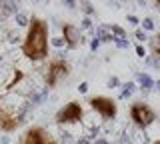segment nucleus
I'll return each mask as SVG.
<instances>
[{
  "label": "nucleus",
  "mask_w": 160,
  "mask_h": 144,
  "mask_svg": "<svg viewBox=\"0 0 160 144\" xmlns=\"http://www.w3.org/2000/svg\"><path fill=\"white\" fill-rule=\"evenodd\" d=\"M48 48H50V38H48V22L38 16L30 18L28 32L22 40L20 50L22 54L32 62H40L48 58Z\"/></svg>",
  "instance_id": "f257e3e1"
},
{
  "label": "nucleus",
  "mask_w": 160,
  "mask_h": 144,
  "mask_svg": "<svg viewBox=\"0 0 160 144\" xmlns=\"http://www.w3.org/2000/svg\"><path fill=\"white\" fill-rule=\"evenodd\" d=\"M68 74H70L68 62L64 60V58H52V60L48 62L46 70H44V82H46V88H56Z\"/></svg>",
  "instance_id": "f03ea898"
},
{
  "label": "nucleus",
  "mask_w": 160,
  "mask_h": 144,
  "mask_svg": "<svg viewBox=\"0 0 160 144\" xmlns=\"http://www.w3.org/2000/svg\"><path fill=\"white\" fill-rule=\"evenodd\" d=\"M130 118H132V122L136 124L138 128H148L150 124L156 122V110H154L152 106H150L148 102H132L130 104Z\"/></svg>",
  "instance_id": "7ed1b4c3"
},
{
  "label": "nucleus",
  "mask_w": 160,
  "mask_h": 144,
  "mask_svg": "<svg viewBox=\"0 0 160 144\" xmlns=\"http://www.w3.org/2000/svg\"><path fill=\"white\" fill-rule=\"evenodd\" d=\"M88 104L102 120H114L118 114L116 100H112L110 96H92L88 100Z\"/></svg>",
  "instance_id": "20e7f679"
},
{
  "label": "nucleus",
  "mask_w": 160,
  "mask_h": 144,
  "mask_svg": "<svg viewBox=\"0 0 160 144\" xmlns=\"http://www.w3.org/2000/svg\"><path fill=\"white\" fill-rule=\"evenodd\" d=\"M82 118H84V110H82V106H80V102L72 100V102L64 104V106L56 112V116H54V122L60 124V126H64V124H76V122H82Z\"/></svg>",
  "instance_id": "39448f33"
},
{
  "label": "nucleus",
  "mask_w": 160,
  "mask_h": 144,
  "mask_svg": "<svg viewBox=\"0 0 160 144\" xmlns=\"http://www.w3.org/2000/svg\"><path fill=\"white\" fill-rule=\"evenodd\" d=\"M18 144H58V142L44 126H30L20 136Z\"/></svg>",
  "instance_id": "423d86ee"
},
{
  "label": "nucleus",
  "mask_w": 160,
  "mask_h": 144,
  "mask_svg": "<svg viewBox=\"0 0 160 144\" xmlns=\"http://www.w3.org/2000/svg\"><path fill=\"white\" fill-rule=\"evenodd\" d=\"M62 40L68 48H78L82 44V30L72 22L62 24Z\"/></svg>",
  "instance_id": "0eeeda50"
},
{
  "label": "nucleus",
  "mask_w": 160,
  "mask_h": 144,
  "mask_svg": "<svg viewBox=\"0 0 160 144\" xmlns=\"http://www.w3.org/2000/svg\"><path fill=\"white\" fill-rule=\"evenodd\" d=\"M150 50H152L154 56L160 58V34H154V36L150 38Z\"/></svg>",
  "instance_id": "6e6552de"
},
{
  "label": "nucleus",
  "mask_w": 160,
  "mask_h": 144,
  "mask_svg": "<svg viewBox=\"0 0 160 144\" xmlns=\"http://www.w3.org/2000/svg\"><path fill=\"white\" fill-rule=\"evenodd\" d=\"M138 82H140V86L142 88H152V80H150V76L148 74H138Z\"/></svg>",
  "instance_id": "1a4fd4ad"
},
{
  "label": "nucleus",
  "mask_w": 160,
  "mask_h": 144,
  "mask_svg": "<svg viewBox=\"0 0 160 144\" xmlns=\"http://www.w3.org/2000/svg\"><path fill=\"white\" fill-rule=\"evenodd\" d=\"M16 24H18V26H28L30 18H26L24 14H16Z\"/></svg>",
  "instance_id": "9d476101"
},
{
  "label": "nucleus",
  "mask_w": 160,
  "mask_h": 144,
  "mask_svg": "<svg viewBox=\"0 0 160 144\" xmlns=\"http://www.w3.org/2000/svg\"><path fill=\"white\" fill-rule=\"evenodd\" d=\"M124 90H122V98H126V96H130V94H132V90H134V84L132 82H128V84H124Z\"/></svg>",
  "instance_id": "9b49d317"
},
{
  "label": "nucleus",
  "mask_w": 160,
  "mask_h": 144,
  "mask_svg": "<svg viewBox=\"0 0 160 144\" xmlns=\"http://www.w3.org/2000/svg\"><path fill=\"white\" fill-rule=\"evenodd\" d=\"M142 26L146 28V30H152V26H154V24H152V20H150V18H146V20H142Z\"/></svg>",
  "instance_id": "f8f14e48"
},
{
  "label": "nucleus",
  "mask_w": 160,
  "mask_h": 144,
  "mask_svg": "<svg viewBox=\"0 0 160 144\" xmlns=\"http://www.w3.org/2000/svg\"><path fill=\"white\" fill-rule=\"evenodd\" d=\"M136 38H138L140 42H144V40H146V36H144V32H142V30H136Z\"/></svg>",
  "instance_id": "ddd939ff"
},
{
  "label": "nucleus",
  "mask_w": 160,
  "mask_h": 144,
  "mask_svg": "<svg viewBox=\"0 0 160 144\" xmlns=\"http://www.w3.org/2000/svg\"><path fill=\"white\" fill-rule=\"evenodd\" d=\"M136 54L144 58V46H140V44H138V46H136Z\"/></svg>",
  "instance_id": "4468645a"
},
{
  "label": "nucleus",
  "mask_w": 160,
  "mask_h": 144,
  "mask_svg": "<svg viewBox=\"0 0 160 144\" xmlns=\"http://www.w3.org/2000/svg\"><path fill=\"white\" fill-rule=\"evenodd\" d=\"M108 86L112 88V86H118V78H110L108 80Z\"/></svg>",
  "instance_id": "2eb2a0df"
},
{
  "label": "nucleus",
  "mask_w": 160,
  "mask_h": 144,
  "mask_svg": "<svg viewBox=\"0 0 160 144\" xmlns=\"http://www.w3.org/2000/svg\"><path fill=\"white\" fill-rule=\"evenodd\" d=\"M52 44H54V46H62V44H64V40H62V38H54V40H52Z\"/></svg>",
  "instance_id": "dca6fc26"
},
{
  "label": "nucleus",
  "mask_w": 160,
  "mask_h": 144,
  "mask_svg": "<svg viewBox=\"0 0 160 144\" xmlns=\"http://www.w3.org/2000/svg\"><path fill=\"white\" fill-rule=\"evenodd\" d=\"M78 90H80V92H86V90H88V84H86V82H82V84L78 86Z\"/></svg>",
  "instance_id": "f3484780"
},
{
  "label": "nucleus",
  "mask_w": 160,
  "mask_h": 144,
  "mask_svg": "<svg viewBox=\"0 0 160 144\" xmlns=\"http://www.w3.org/2000/svg\"><path fill=\"white\" fill-rule=\"evenodd\" d=\"M98 44H100V40H98V38H94V40H92V46H90V48H92V50H96Z\"/></svg>",
  "instance_id": "a211bd4d"
},
{
  "label": "nucleus",
  "mask_w": 160,
  "mask_h": 144,
  "mask_svg": "<svg viewBox=\"0 0 160 144\" xmlns=\"http://www.w3.org/2000/svg\"><path fill=\"white\" fill-rule=\"evenodd\" d=\"M82 26L84 28H90V26H92V24H90V18H84V24H82Z\"/></svg>",
  "instance_id": "6ab92c4d"
},
{
  "label": "nucleus",
  "mask_w": 160,
  "mask_h": 144,
  "mask_svg": "<svg viewBox=\"0 0 160 144\" xmlns=\"http://www.w3.org/2000/svg\"><path fill=\"white\" fill-rule=\"evenodd\" d=\"M92 144H108V142H106V140H104V138H98V140H94Z\"/></svg>",
  "instance_id": "aec40b11"
},
{
  "label": "nucleus",
  "mask_w": 160,
  "mask_h": 144,
  "mask_svg": "<svg viewBox=\"0 0 160 144\" xmlns=\"http://www.w3.org/2000/svg\"><path fill=\"white\" fill-rule=\"evenodd\" d=\"M84 12H86V14H90V12H92V8H90V4H84Z\"/></svg>",
  "instance_id": "412c9836"
},
{
  "label": "nucleus",
  "mask_w": 160,
  "mask_h": 144,
  "mask_svg": "<svg viewBox=\"0 0 160 144\" xmlns=\"http://www.w3.org/2000/svg\"><path fill=\"white\" fill-rule=\"evenodd\" d=\"M0 104H2V94H0ZM2 114H4V110H2V106H0V118H2Z\"/></svg>",
  "instance_id": "4be33fe9"
},
{
  "label": "nucleus",
  "mask_w": 160,
  "mask_h": 144,
  "mask_svg": "<svg viewBox=\"0 0 160 144\" xmlns=\"http://www.w3.org/2000/svg\"><path fill=\"white\" fill-rule=\"evenodd\" d=\"M78 144H90V142L86 140V138H82V140H78Z\"/></svg>",
  "instance_id": "5701e85b"
},
{
  "label": "nucleus",
  "mask_w": 160,
  "mask_h": 144,
  "mask_svg": "<svg viewBox=\"0 0 160 144\" xmlns=\"http://www.w3.org/2000/svg\"><path fill=\"white\" fill-rule=\"evenodd\" d=\"M152 144H160V138H158V140H154V142H152Z\"/></svg>",
  "instance_id": "b1692460"
},
{
  "label": "nucleus",
  "mask_w": 160,
  "mask_h": 144,
  "mask_svg": "<svg viewBox=\"0 0 160 144\" xmlns=\"http://www.w3.org/2000/svg\"><path fill=\"white\" fill-rule=\"evenodd\" d=\"M156 6H158V8H160V0H156Z\"/></svg>",
  "instance_id": "393cba45"
}]
</instances>
